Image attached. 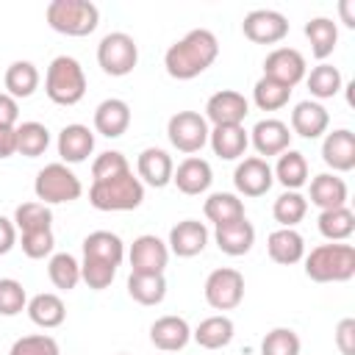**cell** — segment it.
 I'll list each match as a JSON object with an SVG mask.
<instances>
[{"label":"cell","mask_w":355,"mask_h":355,"mask_svg":"<svg viewBox=\"0 0 355 355\" xmlns=\"http://www.w3.org/2000/svg\"><path fill=\"white\" fill-rule=\"evenodd\" d=\"M219 55V42L208 28H194L175 44H169L164 55L166 75L175 80H191L202 75Z\"/></svg>","instance_id":"cell-1"},{"label":"cell","mask_w":355,"mask_h":355,"mask_svg":"<svg viewBox=\"0 0 355 355\" xmlns=\"http://www.w3.org/2000/svg\"><path fill=\"white\" fill-rule=\"evenodd\" d=\"M305 275L313 283H347L355 277V247L344 241L319 244L305 255Z\"/></svg>","instance_id":"cell-2"},{"label":"cell","mask_w":355,"mask_h":355,"mask_svg":"<svg viewBox=\"0 0 355 355\" xmlns=\"http://www.w3.org/2000/svg\"><path fill=\"white\" fill-rule=\"evenodd\" d=\"M44 94L55 105H78L86 94V72L78 58L55 55L44 75Z\"/></svg>","instance_id":"cell-3"},{"label":"cell","mask_w":355,"mask_h":355,"mask_svg":"<svg viewBox=\"0 0 355 355\" xmlns=\"http://www.w3.org/2000/svg\"><path fill=\"white\" fill-rule=\"evenodd\" d=\"M44 17L47 25L64 36H89L100 25V8L89 0H50Z\"/></svg>","instance_id":"cell-4"},{"label":"cell","mask_w":355,"mask_h":355,"mask_svg":"<svg viewBox=\"0 0 355 355\" xmlns=\"http://www.w3.org/2000/svg\"><path fill=\"white\" fill-rule=\"evenodd\" d=\"M89 202L97 211H133L144 202V183L133 172H125V175L111 178V180L92 183Z\"/></svg>","instance_id":"cell-5"},{"label":"cell","mask_w":355,"mask_h":355,"mask_svg":"<svg viewBox=\"0 0 355 355\" xmlns=\"http://www.w3.org/2000/svg\"><path fill=\"white\" fill-rule=\"evenodd\" d=\"M33 194L39 202L44 205H61V202H75L83 194V183L80 178L61 161L55 164H44L36 172L33 180Z\"/></svg>","instance_id":"cell-6"},{"label":"cell","mask_w":355,"mask_h":355,"mask_svg":"<svg viewBox=\"0 0 355 355\" xmlns=\"http://www.w3.org/2000/svg\"><path fill=\"white\" fill-rule=\"evenodd\" d=\"M139 61V44L130 33L125 31H114V33H105L97 44V64L105 75L111 78H125L133 72Z\"/></svg>","instance_id":"cell-7"},{"label":"cell","mask_w":355,"mask_h":355,"mask_svg":"<svg viewBox=\"0 0 355 355\" xmlns=\"http://www.w3.org/2000/svg\"><path fill=\"white\" fill-rule=\"evenodd\" d=\"M208 122L202 114L197 111H178L169 116L166 122V136H169V144L178 150V153H186V155H194L200 153L205 144H208Z\"/></svg>","instance_id":"cell-8"},{"label":"cell","mask_w":355,"mask_h":355,"mask_svg":"<svg viewBox=\"0 0 355 355\" xmlns=\"http://www.w3.org/2000/svg\"><path fill=\"white\" fill-rule=\"evenodd\" d=\"M205 302L214 311H233L244 300V275L233 266H219L205 277Z\"/></svg>","instance_id":"cell-9"},{"label":"cell","mask_w":355,"mask_h":355,"mask_svg":"<svg viewBox=\"0 0 355 355\" xmlns=\"http://www.w3.org/2000/svg\"><path fill=\"white\" fill-rule=\"evenodd\" d=\"M241 31L255 44H277L288 36V19L275 8H255L244 17Z\"/></svg>","instance_id":"cell-10"},{"label":"cell","mask_w":355,"mask_h":355,"mask_svg":"<svg viewBox=\"0 0 355 355\" xmlns=\"http://www.w3.org/2000/svg\"><path fill=\"white\" fill-rule=\"evenodd\" d=\"M128 258H130V272H139V275H164V269L169 263V247L158 236L144 233V236L133 239Z\"/></svg>","instance_id":"cell-11"},{"label":"cell","mask_w":355,"mask_h":355,"mask_svg":"<svg viewBox=\"0 0 355 355\" xmlns=\"http://www.w3.org/2000/svg\"><path fill=\"white\" fill-rule=\"evenodd\" d=\"M308 67H305V55L294 47H275L266 58H263V75L294 89L302 78H305Z\"/></svg>","instance_id":"cell-12"},{"label":"cell","mask_w":355,"mask_h":355,"mask_svg":"<svg viewBox=\"0 0 355 355\" xmlns=\"http://www.w3.org/2000/svg\"><path fill=\"white\" fill-rule=\"evenodd\" d=\"M247 114H250L247 97L233 89H219L205 103V122H211L214 128L216 125H241Z\"/></svg>","instance_id":"cell-13"},{"label":"cell","mask_w":355,"mask_h":355,"mask_svg":"<svg viewBox=\"0 0 355 355\" xmlns=\"http://www.w3.org/2000/svg\"><path fill=\"white\" fill-rule=\"evenodd\" d=\"M275 183L272 166L266 164V158L250 155L244 161H239L236 172H233V186L241 197H263Z\"/></svg>","instance_id":"cell-14"},{"label":"cell","mask_w":355,"mask_h":355,"mask_svg":"<svg viewBox=\"0 0 355 355\" xmlns=\"http://www.w3.org/2000/svg\"><path fill=\"white\" fill-rule=\"evenodd\" d=\"M250 141H252V147L258 150V158L261 155H280V153H286L288 150V144H291V130H288V125L286 122H280V119H261V122H255V128L250 130Z\"/></svg>","instance_id":"cell-15"},{"label":"cell","mask_w":355,"mask_h":355,"mask_svg":"<svg viewBox=\"0 0 355 355\" xmlns=\"http://www.w3.org/2000/svg\"><path fill=\"white\" fill-rule=\"evenodd\" d=\"M322 161L333 172L355 169V133L349 128H338V130L327 133L322 141Z\"/></svg>","instance_id":"cell-16"},{"label":"cell","mask_w":355,"mask_h":355,"mask_svg":"<svg viewBox=\"0 0 355 355\" xmlns=\"http://www.w3.org/2000/svg\"><path fill=\"white\" fill-rule=\"evenodd\" d=\"M172 183L178 186V191L194 197V194H202L211 189L214 183V172H211V164L205 158H197V155H189L178 164V169L172 172Z\"/></svg>","instance_id":"cell-17"},{"label":"cell","mask_w":355,"mask_h":355,"mask_svg":"<svg viewBox=\"0 0 355 355\" xmlns=\"http://www.w3.org/2000/svg\"><path fill=\"white\" fill-rule=\"evenodd\" d=\"M208 244V227L197 219H183L169 230V252H175L178 258H194L205 250Z\"/></svg>","instance_id":"cell-18"},{"label":"cell","mask_w":355,"mask_h":355,"mask_svg":"<svg viewBox=\"0 0 355 355\" xmlns=\"http://www.w3.org/2000/svg\"><path fill=\"white\" fill-rule=\"evenodd\" d=\"M150 341L161 349V352H178L191 341V327L183 316H161L150 324Z\"/></svg>","instance_id":"cell-19"},{"label":"cell","mask_w":355,"mask_h":355,"mask_svg":"<svg viewBox=\"0 0 355 355\" xmlns=\"http://www.w3.org/2000/svg\"><path fill=\"white\" fill-rule=\"evenodd\" d=\"M92 153H94V133L86 125L72 122V125H64L61 128V133H58V155H61V164H80Z\"/></svg>","instance_id":"cell-20"},{"label":"cell","mask_w":355,"mask_h":355,"mask_svg":"<svg viewBox=\"0 0 355 355\" xmlns=\"http://www.w3.org/2000/svg\"><path fill=\"white\" fill-rule=\"evenodd\" d=\"M130 128V105L119 97H108L94 108V130L105 139H119Z\"/></svg>","instance_id":"cell-21"},{"label":"cell","mask_w":355,"mask_h":355,"mask_svg":"<svg viewBox=\"0 0 355 355\" xmlns=\"http://www.w3.org/2000/svg\"><path fill=\"white\" fill-rule=\"evenodd\" d=\"M136 169H139V180L153 186V189H164L166 183H172V172H175V164L169 158L166 150L161 147H147L139 153V161H136Z\"/></svg>","instance_id":"cell-22"},{"label":"cell","mask_w":355,"mask_h":355,"mask_svg":"<svg viewBox=\"0 0 355 355\" xmlns=\"http://www.w3.org/2000/svg\"><path fill=\"white\" fill-rule=\"evenodd\" d=\"M327 125H330V114L316 100H302L291 111V130L302 139H319L322 133H327Z\"/></svg>","instance_id":"cell-23"},{"label":"cell","mask_w":355,"mask_h":355,"mask_svg":"<svg viewBox=\"0 0 355 355\" xmlns=\"http://www.w3.org/2000/svg\"><path fill=\"white\" fill-rule=\"evenodd\" d=\"M214 241H216V247L225 252V255H247L250 250H252V244H255V227H252V222H247V216L244 219H236V222H227V225H219L216 230H214Z\"/></svg>","instance_id":"cell-24"},{"label":"cell","mask_w":355,"mask_h":355,"mask_svg":"<svg viewBox=\"0 0 355 355\" xmlns=\"http://www.w3.org/2000/svg\"><path fill=\"white\" fill-rule=\"evenodd\" d=\"M266 252L275 263L280 266H291L300 263L305 258V239L294 230V227H277L269 233L266 239Z\"/></svg>","instance_id":"cell-25"},{"label":"cell","mask_w":355,"mask_h":355,"mask_svg":"<svg viewBox=\"0 0 355 355\" xmlns=\"http://www.w3.org/2000/svg\"><path fill=\"white\" fill-rule=\"evenodd\" d=\"M208 144L214 155H219L222 161H236L244 155L250 144V133L244 130V125H216L208 133Z\"/></svg>","instance_id":"cell-26"},{"label":"cell","mask_w":355,"mask_h":355,"mask_svg":"<svg viewBox=\"0 0 355 355\" xmlns=\"http://www.w3.org/2000/svg\"><path fill=\"white\" fill-rule=\"evenodd\" d=\"M83 258H92V261H103V263H111V266H119L122 258H125V244L116 233L111 230H94L83 239Z\"/></svg>","instance_id":"cell-27"},{"label":"cell","mask_w":355,"mask_h":355,"mask_svg":"<svg viewBox=\"0 0 355 355\" xmlns=\"http://www.w3.org/2000/svg\"><path fill=\"white\" fill-rule=\"evenodd\" d=\"M25 311H28L31 322L39 324V327H44V330H53V327L64 324V319H67V305L53 291H42V294L31 297Z\"/></svg>","instance_id":"cell-28"},{"label":"cell","mask_w":355,"mask_h":355,"mask_svg":"<svg viewBox=\"0 0 355 355\" xmlns=\"http://www.w3.org/2000/svg\"><path fill=\"white\" fill-rule=\"evenodd\" d=\"M275 180L280 186H286V191H300L305 183H308V161L300 150H286L277 155V164L272 169Z\"/></svg>","instance_id":"cell-29"},{"label":"cell","mask_w":355,"mask_h":355,"mask_svg":"<svg viewBox=\"0 0 355 355\" xmlns=\"http://www.w3.org/2000/svg\"><path fill=\"white\" fill-rule=\"evenodd\" d=\"M233 319L225 316V313H216V316H208L202 319L194 330H191V338L202 347V349H222L233 341Z\"/></svg>","instance_id":"cell-30"},{"label":"cell","mask_w":355,"mask_h":355,"mask_svg":"<svg viewBox=\"0 0 355 355\" xmlns=\"http://www.w3.org/2000/svg\"><path fill=\"white\" fill-rule=\"evenodd\" d=\"M311 202L322 211H330V208H341L347 205V183L333 175V172H322L311 180Z\"/></svg>","instance_id":"cell-31"},{"label":"cell","mask_w":355,"mask_h":355,"mask_svg":"<svg viewBox=\"0 0 355 355\" xmlns=\"http://www.w3.org/2000/svg\"><path fill=\"white\" fill-rule=\"evenodd\" d=\"M202 214H205V219L214 222L216 227L247 216V214H244V202H241V197L233 194V191H214V194L205 200Z\"/></svg>","instance_id":"cell-32"},{"label":"cell","mask_w":355,"mask_h":355,"mask_svg":"<svg viewBox=\"0 0 355 355\" xmlns=\"http://www.w3.org/2000/svg\"><path fill=\"white\" fill-rule=\"evenodd\" d=\"M305 36L311 42V53L313 58L324 61L327 55H333L336 44H338V28L330 17H313L305 22Z\"/></svg>","instance_id":"cell-33"},{"label":"cell","mask_w":355,"mask_h":355,"mask_svg":"<svg viewBox=\"0 0 355 355\" xmlns=\"http://www.w3.org/2000/svg\"><path fill=\"white\" fill-rule=\"evenodd\" d=\"M6 94L14 100H25L39 89V69L31 61H14L6 69Z\"/></svg>","instance_id":"cell-34"},{"label":"cell","mask_w":355,"mask_h":355,"mask_svg":"<svg viewBox=\"0 0 355 355\" xmlns=\"http://www.w3.org/2000/svg\"><path fill=\"white\" fill-rule=\"evenodd\" d=\"M316 222H319V233H322L327 241H347V239L355 233V214H352L347 205L322 211Z\"/></svg>","instance_id":"cell-35"},{"label":"cell","mask_w":355,"mask_h":355,"mask_svg":"<svg viewBox=\"0 0 355 355\" xmlns=\"http://www.w3.org/2000/svg\"><path fill=\"white\" fill-rule=\"evenodd\" d=\"M128 294L139 305H158L166 297V280H164V275H139V272H130V277H128Z\"/></svg>","instance_id":"cell-36"},{"label":"cell","mask_w":355,"mask_h":355,"mask_svg":"<svg viewBox=\"0 0 355 355\" xmlns=\"http://www.w3.org/2000/svg\"><path fill=\"white\" fill-rule=\"evenodd\" d=\"M50 147V130L42 122L17 125V153L25 158H39Z\"/></svg>","instance_id":"cell-37"},{"label":"cell","mask_w":355,"mask_h":355,"mask_svg":"<svg viewBox=\"0 0 355 355\" xmlns=\"http://www.w3.org/2000/svg\"><path fill=\"white\" fill-rule=\"evenodd\" d=\"M47 275H50V283L61 291H72L78 283H80V263L75 255L69 252H55L50 255V263H47Z\"/></svg>","instance_id":"cell-38"},{"label":"cell","mask_w":355,"mask_h":355,"mask_svg":"<svg viewBox=\"0 0 355 355\" xmlns=\"http://www.w3.org/2000/svg\"><path fill=\"white\" fill-rule=\"evenodd\" d=\"M305 83H308V89H311V94L316 100H330V97H336L341 92V83L344 80H341L338 67L322 61L319 67L311 69V75H305Z\"/></svg>","instance_id":"cell-39"},{"label":"cell","mask_w":355,"mask_h":355,"mask_svg":"<svg viewBox=\"0 0 355 355\" xmlns=\"http://www.w3.org/2000/svg\"><path fill=\"white\" fill-rule=\"evenodd\" d=\"M288 97H291V89L266 75L258 78V83L252 86V103L261 111H280L283 105H288Z\"/></svg>","instance_id":"cell-40"},{"label":"cell","mask_w":355,"mask_h":355,"mask_svg":"<svg viewBox=\"0 0 355 355\" xmlns=\"http://www.w3.org/2000/svg\"><path fill=\"white\" fill-rule=\"evenodd\" d=\"M308 214V200L300 191H283L275 205H272V216L275 222H280V227H294L305 219Z\"/></svg>","instance_id":"cell-41"},{"label":"cell","mask_w":355,"mask_h":355,"mask_svg":"<svg viewBox=\"0 0 355 355\" xmlns=\"http://www.w3.org/2000/svg\"><path fill=\"white\" fill-rule=\"evenodd\" d=\"M11 222H14V227L19 233H25V230H42V227H50L53 225V211H50V205L39 202V200L22 202V205H17Z\"/></svg>","instance_id":"cell-42"},{"label":"cell","mask_w":355,"mask_h":355,"mask_svg":"<svg viewBox=\"0 0 355 355\" xmlns=\"http://www.w3.org/2000/svg\"><path fill=\"white\" fill-rule=\"evenodd\" d=\"M261 355H300V336L291 327H275L263 336Z\"/></svg>","instance_id":"cell-43"},{"label":"cell","mask_w":355,"mask_h":355,"mask_svg":"<svg viewBox=\"0 0 355 355\" xmlns=\"http://www.w3.org/2000/svg\"><path fill=\"white\" fill-rule=\"evenodd\" d=\"M125 172H130V164H128V158L119 153V150H105V153H100L97 158H94V164H92V183H100V180H111V178H119V175H125Z\"/></svg>","instance_id":"cell-44"},{"label":"cell","mask_w":355,"mask_h":355,"mask_svg":"<svg viewBox=\"0 0 355 355\" xmlns=\"http://www.w3.org/2000/svg\"><path fill=\"white\" fill-rule=\"evenodd\" d=\"M28 308V294L19 280L0 277V316H17Z\"/></svg>","instance_id":"cell-45"},{"label":"cell","mask_w":355,"mask_h":355,"mask_svg":"<svg viewBox=\"0 0 355 355\" xmlns=\"http://www.w3.org/2000/svg\"><path fill=\"white\" fill-rule=\"evenodd\" d=\"M114 277H116V266L103 263V261H92V258H83L80 261V280L89 288L103 291V288H108L114 283Z\"/></svg>","instance_id":"cell-46"},{"label":"cell","mask_w":355,"mask_h":355,"mask_svg":"<svg viewBox=\"0 0 355 355\" xmlns=\"http://www.w3.org/2000/svg\"><path fill=\"white\" fill-rule=\"evenodd\" d=\"M8 355H61L58 341L53 336L36 333V336H22L11 344Z\"/></svg>","instance_id":"cell-47"},{"label":"cell","mask_w":355,"mask_h":355,"mask_svg":"<svg viewBox=\"0 0 355 355\" xmlns=\"http://www.w3.org/2000/svg\"><path fill=\"white\" fill-rule=\"evenodd\" d=\"M19 247L28 258L39 261V258H47L53 255V247H55V239H53V230L50 227H42V230H25L22 239H19Z\"/></svg>","instance_id":"cell-48"},{"label":"cell","mask_w":355,"mask_h":355,"mask_svg":"<svg viewBox=\"0 0 355 355\" xmlns=\"http://www.w3.org/2000/svg\"><path fill=\"white\" fill-rule=\"evenodd\" d=\"M336 344L341 349V355H355V319L347 316L338 322L336 327Z\"/></svg>","instance_id":"cell-49"},{"label":"cell","mask_w":355,"mask_h":355,"mask_svg":"<svg viewBox=\"0 0 355 355\" xmlns=\"http://www.w3.org/2000/svg\"><path fill=\"white\" fill-rule=\"evenodd\" d=\"M17 122H19V103L11 94L0 92V125L17 128Z\"/></svg>","instance_id":"cell-50"},{"label":"cell","mask_w":355,"mask_h":355,"mask_svg":"<svg viewBox=\"0 0 355 355\" xmlns=\"http://www.w3.org/2000/svg\"><path fill=\"white\" fill-rule=\"evenodd\" d=\"M14 244H17V227H14L11 219H6V216L0 214V255L11 252Z\"/></svg>","instance_id":"cell-51"},{"label":"cell","mask_w":355,"mask_h":355,"mask_svg":"<svg viewBox=\"0 0 355 355\" xmlns=\"http://www.w3.org/2000/svg\"><path fill=\"white\" fill-rule=\"evenodd\" d=\"M17 155V128L0 125V158Z\"/></svg>","instance_id":"cell-52"},{"label":"cell","mask_w":355,"mask_h":355,"mask_svg":"<svg viewBox=\"0 0 355 355\" xmlns=\"http://www.w3.org/2000/svg\"><path fill=\"white\" fill-rule=\"evenodd\" d=\"M338 11H341V19L347 28H355V17H352V0H341L338 3Z\"/></svg>","instance_id":"cell-53"},{"label":"cell","mask_w":355,"mask_h":355,"mask_svg":"<svg viewBox=\"0 0 355 355\" xmlns=\"http://www.w3.org/2000/svg\"><path fill=\"white\" fill-rule=\"evenodd\" d=\"M119 355H128V352H119Z\"/></svg>","instance_id":"cell-54"}]
</instances>
